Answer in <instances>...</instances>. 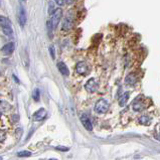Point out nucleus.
<instances>
[{
    "instance_id": "obj_1",
    "label": "nucleus",
    "mask_w": 160,
    "mask_h": 160,
    "mask_svg": "<svg viewBox=\"0 0 160 160\" xmlns=\"http://www.w3.org/2000/svg\"><path fill=\"white\" fill-rule=\"evenodd\" d=\"M109 110V103L105 99H100L95 104V111L98 114H104Z\"/></svg>"
},
{
    "instance_id": "obj_2",
    "label": "nucleus",
    "mask_w": 160,
    "mask_h": 160,
    "mask_svg": "<svg viewBox=\"0 0 160 160\" xmlns=\"http://www.w3.org/2000/svg\"><path fill=\"white\" fill-rule=\"evenodd\" d=\"M62 15H63V11H62V9H60V8L57 9L52 13V19H50V21H52L53 29L57 28V26L58 25V23H60V18H62Z\"/></svg>"
},
{
    "instance_id": "obj_3",
    "label": "nucleus",
    "mask_w": 160,
    "mask_h": 160,
    "mask_svg": "<svg viewBox=\"0 0 160 160\" xmlns=\"http://www.w3.org/2000/svg\"><path fill=\"white\" fill-rule=\"evenodd\" d=\"M76 71H77V73H80V75L86 76V75H88V73H89V67L85 62H80L77 63V65H76Z\"/></svg>"
},
{
    "instance_id": "obj_4",
    "label": "nucleus",
    "mask_w": 160,
    "mask_h": 160,
    "mask_svg": "<svg viewBox=\"0 0 160 160\" xmlns=\"http://www.w3.org/2000/svg\"><path fill=\"white\" fill-rule=\"evenodd\" d=\"M85 89L89 93H95L98 89V83L96 82L95 79H90L85 85Z\"/></svg>"
},
{
    "instance_id": "obj_5",
    "label": "nucleus",
    "mask_w": 160,
    "mask_h": 160,
    "mask_svg": "<svg viewBox=\"0 0 160 160\" xmlns=\"http://www.w3.org/2000/svg\"><path fill=\"white\" fill-rule=\"evenodd\" d=\"M81 119V122H82L83 126L86 128V130L88 131H92L93 130V125H92V122H91L90 118L86 115V114H82L80 117Z\"/></svg>"
},
{
    "instance_id": "obj_6",
    "label": "nucleus",
    "mask_w": 160,
    "mask_h": 160,
    "mask_svg": "<svg viewBox=\"0 0 160 160\" xmlns=\"http://www.w3.org/2000/svg\"><path fill=\"white\" fill-rule=\"evenodd\" d=\"M132 108H133V110L136 111V112H141L146 108V106H145V104L141 101V97H138L133 102V106H132Z\"/></svg>"
},
{
    "instance_id": "obj_7",
    "label": "nucleus",
    "mask_w": 160,
    "mask_h": 160,
    "mask_svg": "<svg viewBox=\"0 0 160 160\" xmlns=\"http://www.w3.org/2000/svg\"><path fill=\"white\" fill-rule=\"evenodd\" d=\"M18 21H19V24L21 27H24L25 23H26V12H25V9L24 7L20 6L19 8V12H18Z\"/></svg>"
},
{
    "instance_id": "obj_8",
    "label": "nucleus",
    "mask_w": 160,
    "mask_h": 160,
    "mask_svg": "<svg viewBox=\"0 0 160 160\" xmlns=\"http://www.w3.org/2000/svg\"><path fill=\"white\" fill-rule=\"evenodd\" d=\"M45 116H47V111L41 108L35 112L33 114V116H32V118H33L34 121H41L42 119L45 118Z\"/></svg>"
},
{
    "instance_id": "obj_9",
    "label": "nucleus",
    "mask_w": 160,
    "mask_h": 160,
    "mask_svg": "<svg viewBox=\"0 0 160 160\" xmlns=\"http://www.w3.org/2000/svg\"><path fill=\"white\" fill-rule=\"evenodd\" d=\"M14 49H15V47H14L13 42H9V44H5L4 47H2V52H3L5 55H9L13 52Z\"/></svg>"
},
{
    "instance_id": "obj_10",
    "label": "nucleus",
    "mask_w": 160,
    "mask_h": 160,
    "mask_svg": "<svg viewBox=\"0 0 160 160\" xmlns=\"http://www.w3.org/2000/svg\"><path fill=\"white\" fill-rule=\"evenodd\" d=\"M73 21L72 17H65L63 22L62 28L63 30H70L73 27Z\"/></svg>"
},
{
    "instance_id": "obj_11",
    "label": "nucleus",
    "mask_w": 160,
    "mask_h": 160,
    "mask_svg": "<svg viewBox=\"0 0 160 160\" xmlns=\"http://www.w3.org/2000/svg\"><path fill=\"white\" fill-rule=\"evenodd\" d=\"M57 68H58V71H60L62 75H63V76H68V75H70V71H68V68L67 65H65V63H63V62L57 63Z\"/></svg>"
},
{
    "instance_id": "obj_12",
    "label": "nucleus",
    "mask_w": 160,
    "mask_h": 160,
    "mask_svg": "<svg viewBox=\"0 0 160 160\" xmlns=\"http://www.w3.org/2000/svg\"><path fill=\"white\" fill-rule=\"evenodd\" d=\"M126 83L128 84V85H131V86H133V85H135V84L137 83V77L134 73H129L128 76L126 77Z\"/></svg>"
},
{
    "instance_id": "obj_13",
    "label": "nucleus",
    "mask_w": 160,
    "mask_h": 160,
    "mask_svg": "<svg viewBox=\"0 0 160 160\" xmlns=\"http://www.w3.org/2000/svg\"><path fill=\"white\" fill-rule=\"evenodd\" d=\"M0 26L5 27V26H11V21L5 16L0 15Z\"/></svg>"
},
{
    "instance_id": "obj_14",
    "label": "nucleus",
    "mask_w": 160,
    "mask_h": 160,
    "mask_svg": "<svg viewBox=\"0 0 160 160\" xmlns=\"http://www.w3.org/2000/svg\"><path fill=\"white\" fill-rule=\"evenodd\" d=\"M138 121L142 125H149L150 124V118L148 116H141Z\"/></svg>"
},
{
    "instance_id": "obj_15",
    "label": "nucleus",
    "mask_w": 160,
    "mask_h": 160,
    "mask_svg": "<svg viewBox=\"0 0 160 160\" xmlns=\"http://www.w3.org/2000/svg\"><path fill=\"white\" fill-rule=\"evenodd\" d=\"M128 99H129V93L124 94V95L119 99V104H120V106L123 107L124 105H125V104L127 103V101H128Z\"/></svg>"
},
{
    "instance_id": "obj_16",
    "label": "nucleus",
    "mask_w": 160,
    "mask_h": 160,
    "mask_svg": "<svg viewBox=\"0 0 160 160\" xmlns=\"http://www.w3.org/2000/svg\"><path fill=\"white\" fill-rule=\"evenodd\" d=\"M2 30L7 36H12V33H13V30H12L11 26H5V27H2Z\"/></svg>"
},
{
    "instance_id": "obj_17",
    "label": "nucleus",
    "mask_w": 160,
    "mask_h": 160,
    "mask_svg": "<svg viewBox=\"0 0 160 160\" xmlns=\"http://www.w3.org/2000/svg\"><path fill=\"white\" fill-rule=\"evenodd\" d=\"M32 97H33V100L35 102H39V98H40V92L39 89H35L33 91V93H32Z\"/></svg>"
},
{
    "instance_id": "obj_18",
    "label": "nucleus",
    "mask_w": 160,
    "mask_h": 160,
    "mask_svg": "<svg viewBox=\"0 0 160 160\" xmlns=\"http://www.w3.org/2000/svg\"><path fill=\"white\" fill-rule=\"evenodd\" d=\"M30 155H31V152L29 151H19L17 153V156L19 157H29Z\"/></svg>"
},
{
    "instance_id": "obj_19",
    "label": "nucleus",
    "mask_w": 160,
    "mask_h": 160,
    "mask_svg": "<svg viewBox=\"0 0 160 160\" xmlns=\"http://www.w3.org/2000/svg\"><path fill=\"white\" fill-rule=\"evenodd\" d=\"M47 29H49V36L52 37V29H53V27H52V21H47Z\"/></svg>"
},
{
    "instance_id": "obj_20",
    "label": "nucleus",
    "mask_w": 160,
    "mask_h": 160,
    "mask_svg": "<svg viewBox=\"0 0 160 160\" xmlns=\"http://www.w3.org/2000/svg\"><path fill=\"white\" fill-rule=\"evenodd\" d=\"M6 138V132L3 131V130H0V143L3 142Z\"/></svg>"
},
{
    "instance_id": "obj_21",
    "label": "nucleus",
    "mask_w": 160,
    "mask_h": 160,
    "mask_svg": "<svg viewBox=\"0 0 160 160\" xmlns=\"http://www.w3.org/2000/svg\"><path fill=\"white\" fill-rule=\"evenodd\" d=\"M49 53H50V55H52V57L55 60V47H53V45H50V47H49Z\"/></svg>"
},
{
    "instance_id": "obj_22",
    "label": "nucleus",
    "mask_w": 160,
    "mask_h": 160,
    "mask_svg": "<svg viewBox=\"0 0 160 160\" xmlns=\"http://www.w3.org/2000/svg\"><path fill=\"white\" fill-rule=\"evenodd\" d=\"M55 2L57 3L58 6H63L65 3V0H55Z\"/></svg>"
},
{
    "instance_id": "obj_23",
    "label": "nucleus",
    "mask_w": 160,
    "mask_h": 160,
    "mask_svg": "<svg viewBox=\"0 0 160 160\" xmlns=\"http://www.w3.org/2000/svg\"><path fill=\"white\" fill-rule=\"evenodd\" d=\"M55 148L57 149V150H60V151H68V148H67V147H60V146H57L55 147Z\"/></svg>"
},
{
    "instance_id": "obj_24",
    "label": "nucleus",
    "mask_w": 160,
    "mask_h": 160,
    "mask_svg": "<svg viewBox=\"0 0 160 160\" xmlns=\"http://www.w3.org/2000/svg\"><path fill=\"white\" fill-rule=\"evenodd\" d=\"M12 120H13L14 123H16V122L19 120V116L18 115H13L12 116Z\"/></svg>"
},
{
    "instance_id": "obj_25",
    "label": "nucleus",
    "mask_w": 160,
    "mask_h": 160,
    "mask_svg": "<svg viewBox=\"0 0 160 160\" xmlns=\"http://www.w3.org/2000/svg\"><path fill=\"white\" fill-rule=\"evenodd\" d=\"M24 1H26V0H21V2H22V3H23Z\"/></svg>"
},
{
    "instance_id": "obj_26",
    "label": "nucleus",
    "mask_w": 160,
    "mask_h": 160,
    "mask_svg": "<svg viewBox=\"0 0 160 160\" xmlns=\"http://www.w3.org/2000/svg\"><path fill=\"white\" fill-rule=\"evenodd\" d=\"M0 117H1V113H0Z\"/></svg>"
},
{
    "instance_id": "obj_27",
    "label": "nucleus",
    "mask_w": 160,
    "mask_h": 160,
    "mask_svg": "<svg viewBox=\"0 0 160 160\" xmlns=\"http://www.w3.org/2000/svg\"><path fill=\"white\" fill-rule=\"evenodd\" d=\"M0 159H2V157H0Z\"/></svg>"
}]
</instances>
